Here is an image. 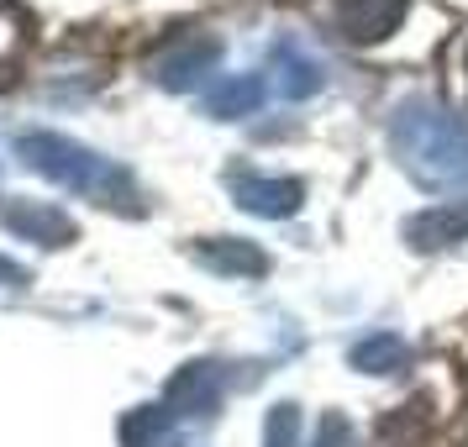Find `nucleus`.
<instances>
[{"mask_svg": "<svg viewBox=\"0 0 468 447\" xmlns=\"http://www.w3.org/2000/svg\"><path fill=\"white\" fill-rule=\"evenodd\" d=\"M16 153H22L27 169L53 179L58 190L85 195L95 206H111V211H132V216L143 211L132 174L122 169V164H111V158H101L95 148H85V143H74V137H58V132H22V137H16Z\"/></svg>", "mask_w": 468, "mask_h": 447, "instance_id": "nucleus-1", "label": "nucleus"}, {"mask_svg": "<svg viewBox=\"0 0 468 447\" xmlns=\"http://www.w3.org/2000/svg\"><path fill=\"white\" fill-rule=\"evenodd\" d=\"M389 148L431 190H452L468 185V127L447 111L426 106V101H405L389 122Z\"/></svg>", "mask_w": 468, "mask_h": 447, "instance_id": "nucleus-2", "label": "nucleus"}, {"mask_svg": "<svg viewBox=\"0 0 468 447\" xmlns=\"http://www.w3.org/2000/svg\"><path fill=\"white\" fill-rule=\"evenodd\" d=\"M227 384H232L227 363H185V368L164 384V400L158 405H164L169 416H211L216 405H221V395H227Z\"/></svg>", "mask_w": 468, "mask_h": 447, "instance_id": "nucleus-3", "label": "nucleus"}, {"mask_svg": "<svg viewBox=\"0 0 468 447\" xmlns=\"http://www.w3.org/2000/svg\"><path fill=\"white\" fill-rule=\"evenodd\" d=\"M216 59H221V43L206 37V32H190V37H174L148 69H153V80H158L164 90H190L216 69Z\"/></svg>", "mask_w": 468, "mask_h": 447, "instance_id": "nucleus-4", "label": "nucleus"}, {"mask_svg": "<svg viewBox=\"0 0 468 447\" xmlns=\"http://www.w3.org/2000/svg\"><path fill=\"white\" fill-rule=\"evenodd\" d=\"M0 227L5 232L27 237V242H43V248H69L74 242V221L48 200H22V195H5L0 200Z\"/></svg>", "mask_w": 468, "mask_h": 447, "instance_id": "nucleus-5", "label": "nucleus"}, {"mask_svg": "<svg viewBox=\"0 0 468 447\" xmlns=\"http://www.w3.org/2000/svg\"><path fill=\"white\" fill-rule=\"evenodd\" d=\"M410 0H332V22L347 43H379L405 22Z\"/></svg>", "mask_w": 468, "mask_h": 447, "instance_id": "nucleus-6", "label": "nucleus"}, {"mask_svg": "<svg viewBox=\"0 0 468 447\" xmlns=\"http://www.w3.org/2000/svg\"><path fill=\"white\" fill-rule=\"evenodd\" d=\"M232 185V195H237V206L242 211H253V216H295L300 211V179H284V174H232L227 179Z\"/></svg>", "mask_w": 468, "mask_h": 447, "instance_id": "nucleus-7", "label": "nucleus"}, {"mask_svg": "<svg viewBox=\"0 0 468 447\" xmlns=\"http://www.w3.org/2000/svg\"><path fill=\"white\" fill-rule=\"evenodd\" d=\"M405 237H410V248H421V253H437V248L463 242L468 237V200H447V206H431V211L410 216V221H405Z\"/></svg>", "mask_w": 468, "mask_h": 447, "instance_id": "nucleus-8", "label": "nucleus"}, {"mask_svg": "<svg viewBox=\"0 0 468 447\" xmlns=\"http://www.w3.org/2000/svg\"><path fill=\"white\" fill-rule=\"evenodd\" d=\"M269 69L279 74L274 85H279V95H284V101H305V95H316V90H321V64L300 43H274Z\"/></svg>", "mask_w": 468, "mask_h": 447, "instance_id": "nucleus-9", "label": "nucleus"}, {"mask_svg": "<svg viewBox=\"0 0 468 447\" xmlns=\"http://www.w3.org/2000/svg\"><path fill=\"white\" fill-rule=\"evenodd\" d=\"M195 258L211 269V274H232V279H248V274H269V258L258 253L253 242H237V237H211V242H200Z\"/></svg>", "mask_w": 468, "mask_h": 447, "instance_id": "nucleus-10", "label": "nucleus"}, {"mask_svg": "<svg viewBox=\"0 0 468 447\" xmlns=\"http://www.w3.org/2000/svg\"><path fill=\"white\" fill-rule=\"evenodd\" d=\"M263 106V80L258 74H232V80H216L206 90V111L216 122H237V116H253Z\"/></svg>", "mask_w": 468, "mask_h": 447, "instance_id": "nucleus-11", "label": "nucleus"}, {"mask_svg": "<svg viewBox=\"0 0 468 447\" xmlns=\"http://www.w3.org/2000/svg\"><path fill=\"white\" fill-rule=\"evenodd\" d=\"M405 358H410V342L400 332H374L353 347V368H363V374H395V368H405Z\"/></svg>", "mask_w": 468, "mask_h": 447, "instance_id": "nucleus-12", "label": "nucleus"}, {"mask_svg": "<svg viewBox=\"0 0 468 447\" xmlns=\"http://www.w3.org/2000/svg\"><path fill=\"white\" fill-rule=\"evenodd\" d=\"M263 447H300V410L295 405H274L263 421Z\"/></svg>", "mask_w": 468, "mask_h": 447, "instance_id": "nucleus-13", "label": "nucleus"}, {"mask_svg": "<svg viewBox=\"0 0 468 447\" xmlns=\"http://www.w3.org/2000/svg\"><path fill=\"white\" fill-rule=\"evenodd\" d=\"M316 447H363V442H358V431H353V421H347L342 410H332L316 431Z\"/></svg>", "mask_w": 468, "mask_h": 447, "instance_id": "nucleus-14", "label": "nucleus"}, {"mask_svg": "<svg viewBox=\"0 0 468 447\" xmlns=\"http://www.w3.org/2000/svg\"><path fill=\"white\" fill-rule=\"evenodd\" d=\"M22 284H27V269L11 263V258H0V290H22Z\"/></svg>", "mask_w": 468, "mask_h": 447, "instance_id": "nucleus-15", "label": "nucleus"}, {"mask_svg": "<svg viewBox=\"0 0 468 447\" xmlns=\"http://www.w3.org/2000/svg\"><path fill=\"white\" fill-rule=\"evenodd\" d=\"M0 85H5V74H0Z\"/></svg>", "mask_w": 468, "mask_h": 447, "instance_id": "nucleus-16", "label": "nucleus"}]
</instances>
